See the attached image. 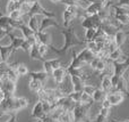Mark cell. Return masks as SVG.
Listing matches in <instances>:
<instances>
[{
    "label": "cell",
    "mask_w": 129,
    "mask_h": 122,
    "mask_svg": "<svg viewBox=\"0 0 129 122\" xmlns=\"http://www.w3.org/2000/svg\"><path fill=\"white\" fill-rule=\"evenodd\" d=\"M61 34H62L63 38H64V43H63L62 47L58 49V48H56L54 46H52V45L49 46L50 49L53 50V51L56 53V54H58V55H63V54H66V53L68 51L70 48L75 47V46L86 43L84 39H79V38H78L77 34L75 33V30H74L73 26L67 27V29L62 30V31H61Z\"/></svg>",
    "instance_id": "1"
},
{
    "label": "cell",
    "mask_w": 129,
    "mask_h": 122,
    "mask_svg": "<svg viewBox=\"0 0 129 122\" xmlns=\"http://www.w3.org/2000/svg\"><path fill=\"white\" fill-rule=\"evenodd\" d=\"M89 105H85L82 103H76L75 106L73 109V115H74V122H78V121H83V122H87L88 121V113L91 111Z\"/></svg>",
    "instance_id": "2"
},
{
    "label": "cell",
    "mask_w": 129,
    "mask_h": 122,
    "mask_svg": "<svg viewBox=\"0 0 129 122\" xmlns=\"http://www.w3.org/2000/svg\"><path fill=\"white\" fill-rule=\"evenodd\" d=\"M0 91L2 93V97L15 96L16 82L9 80L8 78H1L0 79Z\"/></svg>",
    "instance_id": "3"
},
{
    "label": "cell",
    "mask_w": 129,
    "mask_h": 122,
    "mask_svg": "<svg viewBox=\"0 0 129 122\" xmlns=\"http://www.w3.org/2000/svg\"><path fill=\"white\" fill-rule=\"evenodd\" d=\"M79 10H82V9H79L76 6H67L66 7V9H64V11H63V15H62L64 27H68L69 24L79 15Z\"/></svg>",
    "instance_id": "4"
},
{
    "label": "cell",
    "mask_w": 129,
    "mask_h": 122,
    "mask_svg": "<svg viewBox=\"0 0 129 122\" xmlns=\"http://www.w3.org/2000/svg\"><path fill=\"white\" fill-rule=\"evenodd\" d=\"M32 15H41V16H44V17H56V14L43 8V6L40 4L39 0H35L33 6H32L28 16H32Z\"/></svg>",
    "instance_id": "5"
},
{
    "label": "cell",
    "mask_w": 129,
    "mask_h": 122,
    "mask_svg": "<svg viewBox=\"0 0 129 122\" xmlns=\"http://www.w3.org/2000/svg\"><path fill=\"white\" fill-rule=\"evenodd\" d=\"M14 98L15 96H7L0 99V113H14Z\"/></svg>",
    "instance_id": "6"
},
{
    "label": "cell",
    "mask_w": 129,
    "mask_h": 122,
    "mask_svg": "<svg viewBox=\"0 0 129 122\" xmlns=\"http://www.w3.org/2000/svg\"><path fill=\"white\" fill-rule=\"evenodd\" d=\"M107 99L111 103L112 106H117L125 100V95L120 91L116 90V88H112L111 91L107 94Z\"/></svg>",
    "instance_id": "7"
},
{
    "label": "cell",
    "mask_w": 129,
    "mask_h": 122,
    "mask_svg": "<svg viewBox=\"0 0 129 122\" xmlns=\"http://www.w3.org/2000/svg\"><path fill=\"white\" fill-rule=\"evenodd\" d=\"M48 114L44 112V109H43V103L42 100L39 99L38 102L35 103V105L33 106V110H32L31 116L33 119H36V120H42L47 116Z\"/></svg>",
    "instance_id": "8"
},
{
    "label": "cell",
    "mask_w": 129,
    "mask_h": 122,
    "mask_svg": "<svg viewBox=\"0 0 129 122\" xmlns=\"http://www.w3.org/2000/svg\"><path fill=\"white\" fill-rule=\"evenodd\" d=\"M51 75H52V78H53L54 82L59 86V84H61L64 81V79H66L67 75H68V73H67V68L64 67V66H60V67L53 70V72H52Z\"/></svg>",
    "instance_id": "9"
},
{
    "label": "cell",
    "mask_w": 129,
    "mask_h": 122,
    "mask_svg": "<svg viewBox=\"0 0 129 122\" xmlns=\"http://www.w3.org/2000/svg\"><path fill=\"white\" fill-rule=\"evenodd\" d=\"M51 26L59 27L58 22L54 20V17H44V18L41 20L40 27H39V32H43V31H45L47 29H49V27H51Z\"/></svg>",
    "instance_id": "10"
},
{
    "label": "cell",
    "mask_w": 129,
    "mask_h": 122,
    "mask_svg": "<svg viewBox=\"0 0 129 122\" xmlns=\"http://www.w3.org/2000/svg\"><path fill=\"white\" fill-rule=\"evenodd\" d=\"M13 53L15 51H14L13 46L10 43L9 45H4V46L0 43V61L1 62H8L9 57H10V55Z\"/></svg>",
    "instance_id": "11"
},
{
    "label": "cell",
    "mask_w": 129,
    "mask_h": 122,
    "mask_svg": "<svg viewBox=\"0 0 129 122\" xmlns=\"http://www.w3.org/2000/svg\"><path fill=\"white\" fill-rule=\"evenodd\" d=\"M116 90L120 91L123 95L129 97V82H128V79L125 78V74L119 79L118 83H117V86H116Z\"/></svg>",
    "instance_id": "12"
},
{
    "label": "cell",
    "mask_w": 129,
    "mask_h": 122,
    "mask_svg": "<svg viewBox=\"0 0 129 122\" xmlns=\"http://www.w3.org/2000/svg\"><path fill=\"white\" fill-rule=\"evenodd\" d=\"M77 57L83 62V63H85V64H89V63H91L92 59H93L94 57H95V55H94L93 53H92L91 50L88 49V48H84V49H83L82 51L78 53V54H77Z\"/></svg>",
    "instance_id": "13"
},
{
    "label": "cell",
    "mask_w": 129,
    "mask_h": 122,
    "mask_svg": "<svg viewBox=\"0 0 129 122\" xmlns=\"http://www.w3.org/2000/svg\"><path fill=\"white\" fill-rule=\"evenodd\" d=\"M69 77H70L71 84H73V90L83 91V88H84L86 81H85L84 79H82V78H79V77H76V75H69Z\"/></svg>",
    "instance_id": "14"
},
{
    "label": "cell",
    "mask_w": 129,
    "mask_h": 122,
    "mask_svg": "<svg viewBox=\"0 0 129 122\" xmlns=\"http://www.w3.org/2000/svg\"><path fill=\"white\" fill-rule=\"evenodd\" d=\"M28 106V100L24 97H15L14 98V112L18 113V111L24 110Z\"/></svg>",
    "instance_id": "15"
},
{
    "label": "cell",
    "mask_w": 129,
    "mask_h": 122,
    "mask_svg": "<svg viewBox=\"0 0 129 122\" xmlns=\"http://www.w3.org/2000/svg\"><path fill=\"white\" fill-rule=\"evenodd\" d=\"M35 38H36V43H44V45L48 46L51 45V36L49 33H47L45 31L35 33Z\"/></svg>",
    "instance_id": "16"
},
{
    "label": "cell",
    "mask_w": 129,
    "mask_h": 122,
    "mask_svg": "<svg viewBox=\"0 0 129 122\" xmlns=\"http://www.w3.org/2000/svg\"><path fill=\"white\" fill-rule=\"evenodd\" d=\"M127 32H125L123 30H119V31L116 32V34H114V41H116L117 46H118L119 48L122 47V45L127 41Z\"/></svg>",
    "instance_id": "17"
},
{
    "label": "cell",
    "mask_w": 129,
    "mask_h": 122,
    "mask_svg": "<svg viewBox=\"0 0 129 122\" xmlns=\"http://www.w3.org/2000/svg\"><path fill=\"white\" fill-rule=\"evenodd\" d=\"M39 16L40 15L28 16V21H27V25H28L35 33L39 32V27H40V23H41V21H39Z\"/></svg>",
    "instance_id": "18"
},
{
    "label": "cell",
    "mask_w": 129,
    "mask_h": 122,
    "mask_svg": "<svg viewBox=\"0 0 129 122\" xmlns=\"http://www.w3.org/2000/svg\"><path fill=\"white\" fill-rule=\"evenodd\" d=\"M28 54H29V57H31L32 59H35V61H41V62L44 61V57H43L42 55L40 54V51H39V45H38V43L32 45L31 50H29Z\"/></svg>",
    "instance_id": "19"
},
{
    "label": "cell",
    "mask_w": 129,
    "mask_h": 122,
    "mask_svg": "<svg viewBox=\"0 0 129 122\" xmlns=\"http://www.w3.org/2000/svg\"><path fill=\"white\" fill-rule=\"evenodd\" d=\"M29 78L31 79H36V80H40L41 82H43L44 83L45 81L48 80V78H49V74H48L45 71H38V72H29L28 73Z\"/></svg>",
    "instance_id": "20"
},
{
    "label": "cell",
    "mask_w": 129,
    "mask_h": 122,
    "mask_svg": "<svg viewBox=\"0 0 129 122\" xmlns=\"http://www.w3.org/2000/svg\"><path fill=\"white\" fill-rule=\"evenodd\" d=\"M101 88L105 91V93H110L111 89L113 88L112 87V81H111V78L107 77V75H103L101 77Z\"/></svg>",
    "instance_id": "21"
},
{
    "label": "cell",
    "mask_w": 129,
    "mask_h": 122,
    "mask_svg": "<svg viewBox=\"0 0 129 122\" xmlns=\"http://www.w3.org/2000/svg\"><path fill=\"white\" fill-rule=\"evenodd\" d=\"M28 87H29V89H31L32 91H34V93L38 94L41 89L44 88V83H43V82H41L40 80L31 79V80H29V82H28Z\"/></svg>",
    "instance_id": "22"
},
{
    "label": "cell",
    "mask_w": 129,
    "mask_h": 122,
    "mask_svg": "<svg viewBox=\"0 0 129 122\" xmlns=\"http://www.w3.org/2000/svg\"><path fill=\"white\" fill-rule=\"evenodd\" d=\"M92 98H93V100L95 103H101L103 99L107 98V93H105L102 88H96L93 96H92Z\"/></svg>",
    "instance_id": "23"
},
{
    "label": "cell",
    "mask_w": 129,
    "mask_h": 122,
    "mask_svg": "<svg viewBox=\"0 0 129 122\" xmlns=\"http://www.w3.org/2000/svg\"><path fill=\"white\" fill-rule=\"evenodd\" d=\"M82 26L84 27L85 30H86V29H92V27L96 29V27H95V23H94L93 15H92V16H86V17H83Z\"/></svg>",
    "instance_id": "24"
},
{
    "label": "cell",
    "mask_w": 129,
    "mask_h": 122,
    "mask_svg": "<svg viewBox=\"0 0 129 122\" xmlns=\"http://www.w3.org/2000/svg\"><path fill=\"white\" fill-rule=\"evenodd\" d=\"M16 72L19 77H25V75H28L29 71L27 68V66L23 63H17L16 64Z\"/></svg>",
    "instance_id": "25"
},
{
    "label": "cell",
    "mask_w": 129,
    "mask_h": 122,
    "mask_svg": "<svg viewBox=\"0 0 129 122\" xmlns=\"http://www.w3.org/2000/svg\"><path fill=\"white\" fill-rule=\"evenodd\" d=\"M8 16L11 18L13 21H15V22H23V17H24V15L22 14V11L19 10V9H16V10L11 11L10 14H8Z\"/></svg>",
    "instance_id": "26"
},
{
    "label": "cell",
    "mask_w": 129,
    "mask_h": 122,
    "mask_svg": "<svg viewBox=\"0 0 129 122\" xmlns=\"http://www.w3.org/2000/svg\"><path fill=\"white\" fill-rule=\"evenodd\" d=\"M95 33H96V29H94V27L85 30V34H84V40H85V42L94 40V38H95Z\"/></svg>",
    "instance_id": "27"
},
{
    "label": "cell",
    "mask_w": 129,
    "mask_h": 122,
    "mask_svg": "<svg viewBox=\"0 0 129 122\" xmlns=\"http://www.w3.org/2000/svg\"><path fill=\"white\" fill-rule=\"evenodd\" d=\"M19 6H20V2L11 1V0H9L8 4H7V7H6V13H7V15H8V14H10L11 11L16 10V9H19Z\"/></svg>",
    "instance_id": "28"
},
{
    "label": "cell",
    "mask_w": 129,
    "mask_h": 122,
    "mask_svg": "<svg viewBox=\"0 0 129 122\" xmlns=\"http://www.w3.org/2000/svg\"><path fill=\"white\" fill-rule=\"evenodd\" d=\"M80 103H82V104H85V105H89V106H93V104H94L95 102L93 100L92 96H89L88 94H86V93H84V91H83L82 98H80Z\"/></svg>",
    "instance_id": "29"
},
{
    "label": "cell",
    "mask_w": 129,
    "mask_h": 122,
    "mask_svg": "<svg viewBox=\"0 0 129 122\" xmlns=\"http://www.w3.org/2000/svg\"><path fill=\"white\" fill-rule=\"evenodd\" d=\"M82 94L83 91H70V93L68 94V97L70 98L71 100H74L75 103H80V98H82Z\"/></svg>",
    "instance_id": "30"
},
{
    "label": "cell",
    "mask_w": 129,
    "mask_h": 122,
    "mask_svg": "<svg viewBox=\"0 0 129 122\" xmlns=\"http://www.w3.org/2000/svg\"><path fill=\"white\" fill-rule=\"evenodd\" d=\"M86 48H88V49L91 50V51L93 53L94 55H96L99 51H100V49H99L98 45H96V42H95L94 40H92V41H87V42H86Z\"/></svg>",
    "instance_id": "31"
},
{
    "label": "cell",
    "mask_w": 129,
    "mask_h": 122,
    "mask_svg": "<svg viewBox=\"0 0 129 122\" xmlns=\"http://www.w3.org/2000/svg\"><path fill=\"white\" fill-rule=\"evenodd\" d=\"M43 68H44V71L49 75H51L52 72H53V68H52V66H51V64H50L49 59H44V61H43Z\"/></svg>",
    "instance_id": "32"
},
{
    "label": "cell",
    "mask_w": 129,
    "mask_h": 122,
    "mask_svg": "<svg viewBox=\"0 0 129 122\" xmlns=\"http://www.w3.org/2000/svg\"><path fill=\"white\" fill-rule=\"evenodd\" d=\"M95 89H96V87L93 86V84H86V83H85L84 88H83V91H84V93H86V94H88L89 96H93Z\"/></svg>",
    "instance_id": "33"
},
{
    "label": "cell",
    "mask_w": 129,
    "mask_h": 122,
    "mask_svg": "<svg viewBox=\"0 0 129 122\" xmlns=\"http://www.w3.org/2000/svg\"><path fill=\"white\" fill-rule=\"evenodd\" d=\"M39 45V51H40V54L42 55L43 57L45 56V55L48 54V51H49V46L48 45H44V43H38Z\"/></svg>",
    "instance_id": "34"
},
{
    "label": "cell",
    "mask_w": 129,
    "mask_h": 122,
    "mask_svg": "<svg viewBox=\"0 0 129 122\" xmlns=\"http://www.w3.org/2000/svg\"><path fill=\"white\" fill-rule=\"evenodd\" d=\"M49 61H50V64H51V66H52V68H53V70H56V68L62 66L61 61L59 58H52V59H49Z\"/></svg>",
    "instance_id": "35"
},
{
    "label": "cell",
    "mask_w": 129,
    "mask_h": 122,
    "mask_svg": "<svg viewBox=\"0 0 129 122\" xmlns=\"http://www.w3.org/2000/svg\"><path fill=\"white\" fill-rule=\"evenodd\" d=\"M31 47H32V45L29 43V41L27 40V39H25V40L23 41V43H22V47H20V49H23L25 53H27V54H28L29 50H31Z\"/></svg>",
    "instance_id": "36"
},
{
    "label": "cell",
    "mask_w": 129,
    "mask_h": 122,
    "mask_svg": "<svg viewBox=\"0 0 129 122\" xmlns=\"http://www.w3.org/2000/svg\"><path fill=\"white\" fill-rule=\"evenodd\" d=\"M11 31H14V30H9V29H6V27L0 26V41H1L4 38H6Z\"/></svg>",
    "instance_id": "37"
},
{
    "label": "cell",
    "mask_w": 129,
    "mask_h": 122,
    "mask_svg": "<svg viewBox=\"0 0 129 122\" xmlns=\"http://www.w3.org/2000/svg\"><path fill=\"white\" fill-rule=\"evenodd\" d=\"M78 2H79V0H61L60 4L66 5V6H76V7H78Z\"/></svg>",
    "instance_id": "38"
},
{
    "label": "cell",
    "mask_w": 129,
    "mask_h": 122,
    "mask_svg": "<svg viewBox=\"0 0 129 122\" xmlns=\"http://www.w3.org/2000/svg\"><path fill=\"white\" fill-rule=\"evenodd\" d=\"M107 120H108L107 116H104V115H102V114L99 113L93 121H89V122H107Z\"/></svg>",
    "instance_id": "39"
},
{
    "label": "cell",
    "mask_w": 129,
    "mask_h": 122,
    "mask_svg": "<svg viewBox=\"0 0 129 122\" xmlns=\"http://www.w3.org/2000/svg\"><path fill=\"white\" fill-rule=\"evenodd\" d=\"M11 113H0V122H7L10 119Z\"/></svg>",
    "instance_id": "40"
},
{
    "label": "cell",
    "mask_w": 129,
    "mask_h": 122,
    "mask_svg": "<svg viewBox=\"0 0 129 122\" xmlns=\"http://www.w3.org/2000/svg\"><path fill=\"white\" fill-rule=\"evenodd\" d=\"M101 107H105V109H111L112 105H111V103H110L109 100L105 98V99H103L102 102H101Z\"/></svg>",
    "instance_id": "41"
},
{
    "label": "cell",
    "mask_w": 129,
    "mask_h": 122,
    "mask_svg": "<svg viewBox=\"0 0 129 122\" xmlns=\"http://www.w3.org/2000/svg\"><path fill=\"white\" fill-rule=\"evenodd\" d=\"M100 114H102V115L107 116V118H109V114H110V109H105V107H101L100 109V112H99Z\"/></svg>",
    "instance_id": "42"
},
{
    "label": "cell",
    "mask_w": 129,
    "mask_h": 122,
    "mask_svg": "<svg viewBox=\"0 0 129 122\" xmlns=\"http://www.w3.org/2000/svg\"><path fill=\"white\" fill-rule=\"evenodd\" d=\"M118 5L122 7H129V0H118Z\"/></svg>",
    "instance_id": "43"
},
{
    "label": "cell",
    "mask_w": 129,
    "mask_h": 122,
    "mask_svg": "<svg viewBox=\"0 0 129 122\" xmlns=\"http://www.w3.org/2000/svg\"><path fill=\"white\" fill-rule=\"evenodd\" d=\"M7 122H17V113L16 112H14V113H11V116L10 119H9Z\"/></svg>",
    "instance_id": "44"
},
{
    "label": "cell",
    "mask_w": 129,
    "mask_h": 122,
    "mask_svg": "<svg viewBox=\"0 0 129 122\" xmlns=\"http://www.w3.org/2000/svg\"><path fill=\"white\" fill-rule=\"evenodd\" d=\"M111 122H129V119L128 120H126V121H119V120H116V119H112Z\"/></svg>",
    "instance_id": "45"
},
{
    "label": "cell",
    "mask_w": 129,
    "mask_h": 122,
    "mask_svg": "<svg viewBox=\"0 0 129 122\" xmlns=\"http://www.w3.org/2000/svg\"><path fill=\"white\" fill-rule=\"evenodd\" d=\"M51 2H53V4H58V2H60L61 0H50Z\"/></svg>",
    "instance_id": "46"
},
{
    "label": "cell",
    "mask_w": 129,
    "mask_h": 122,
    "mask_svg": "<svg viewBox=\"0 0 129 122\" xmlns=\"http://www.w3.org/2000/svg\"><path fill=\"white\" fill-rule=\"evenodd\" d=\"M11 1H17V2H23V1H25V0H11Z\"/></svg>",
    "instance_id": "47"
},
{
    "label": "cell",
    "mask_w": 129,
    "mask_h": 122,
    "mask_svg": "<svg viewBox=\"0 0 129 122\" xmlns=\"http://www.w3.org/2000/svg\"><path fill=\"white\" fill-rule=\"evenodd\" d=\"M38 122H42V121H41V120H39V121H38Z\"/></svg>",
    "instance_id": "48"
},
{
    "label": "cell",
    "mask_w": 129,
    "mask_h": 122,
    "mask_svg": "<svg viewBox=\"0 0 129 122\" xmlns=\"http://www.w3.org/2000/svg\"><path fill=\"white\" fill-rule=\"evenodd\" d=\"M128 82H129V77H128Z\"/></svg>",
    "instance_id": "49"
},
{
    "label": "cell",
    "mask_w": 129,
    "mask_h": 122,
    "mask_svg": "<svg viewBox=\"0 0 129 122\" xmlns=\"http://www.w3.org/2000/svg\"><path fill=\"white\" fill-rule=\"evenodd\" d=\"M127 33H129V32H127Z\"/></svg>",
    "instance_id": "50"
},
{
    "label": "cell",
    "mask_w": 129,
    "mask_h": 122,
    "mask_svg": "<svg viewBox=\"0 0 129 122\" xmlns=\"http://www.w3.org/2000/svg\"><path fill=\"white\" fill-rule=\"evenodd\" d=\"M107 1H108V0H107Z\"/></svg>",
    "instance_id": "51"
}]
</instances>
